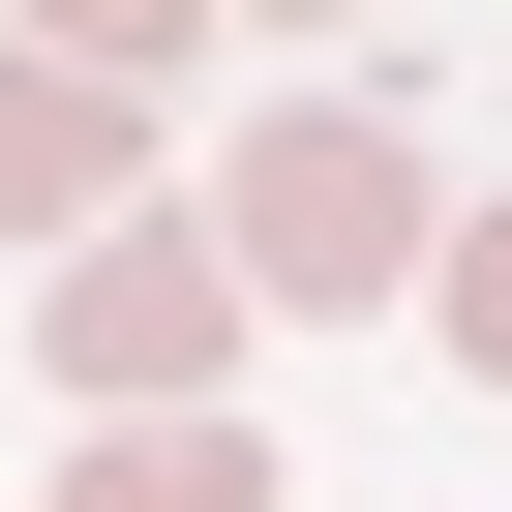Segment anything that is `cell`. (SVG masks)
I'll use <instances>...</instances> for the list:
<instances>
[{"mask_svg": "<svg viewBox=\"0 0 512 512\" xmlns=\"http://www.w3.org/2000/svg\"><path fill=\"white\" fill-rule=\"evenodd\" d=\"M211 241H241V302H392V272H452V181H422V121L302 91V121H241Z\"/></svg>", "mask_w": 512, "mask_h": 512, "instance_id": "obj_1", "label": "cell"}, {"mask_svg": "<svg viewBox=\"0 0 512 512\" xmlns=\"http://www.w3.org/2000/svg\"><path fill=\"white\" fill-rule=\"evenodd\" d=\"M151 91H181V31H0V241H121V181H151Z\"/></svg>", "mask_w": 512, "mask_h": 512, "instance_id": "obj_2", "label": "cell"}, {"mask_svg": "<svg viewBox=\"0 0 512 512\" xmlns=\"http://www.w3.org/2000/svg\"><path fill=\"white\" fill-rule=\"evenodd\" d=\"M211 362H241V241L121 211L91 272H61V392H91V422H211Z\"/></svg>", "mask_w": 512, "mask_h": 512, "instance_id": "obj_3", "label": "cell"}, {"mask_svg": "<svg viewBox=\"0 0 512 512\" xmlns=\"http://www.w3.org/2000/svg\"><path fill=\"white\" fill-rule=\"evenodd\" d=\"M61 512H272V452H241V422H91Z\"/></svg>", "mask_w": 512, "mask_h": 512, "instance_id": "obj_4", "label": "cell"}, {"mask_svg": "<svg viewBox=\"0 0 512 512\" xmlns=\"http://www.w3.org/2000/svg\"><path fill=\"white\" fill-rule=\"evenodd\" d=\"M422 302H452V362H512V211H452V272H422Z\"/></svg>", "mask_w": 512, "mask_h": 512, "instance_id": "obj_5", "label": "cell"}]
</instances>
